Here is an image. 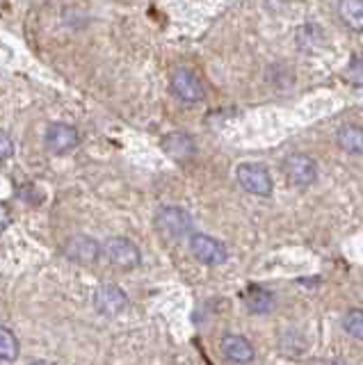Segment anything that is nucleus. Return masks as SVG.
Returning <instances> with one entry per match:
<instances>
[{
    "mask_svg": "<svg viewBox=\"0 0 363 365\" xmlns=\"http://www.w3.org/2000/svg\"><path fill=\"white\" fill-rule=\"evenodd\" d=\"M9 222H12V215H9V210L5 208V205H0V235L7 231Z\"/></svg>",
    "mask_w": 363,
    "mask_h": 365,
    "instance_id": "obj_18",
    "label": "nucleus"
},
{
    "mask_svg": "<svg viewBox=\"0 0 363 365\" xmlns=\"http://www.w3.org/2000/svg\"><path fill=\"white\" fill-rule=\"evenodd\" d=\"M235 176L242 190L249 194H256V197H270L272 194V176L263 165L242 163L237 167Z\"/></svg>",
    "mask_w": 363,
    "mask_h": 365,
    "instance_id": "obj_2",
    "label": "nucleus"
},
{
    "mask_svg": "<svg viewBox=\"0 0 363 365\" xmlns=\"http://www.w3.org/2000/svg\"><path fill=\"white\" fill-rule=\"evenodd\" d=\"M155 228L169 240H180L192 233V217L176 205H165L155 215Z\"/></svg>",
    "mask_w": 363,
    "mask_h": 365,
    "instance_id": "obj_1",
    "label": "nucleus"
},
{
    "mask_svg": "<svg viewBox=\"0 0 363 365\" xmlns=\"http://www.w3.org/2000/svg\"><path fill=\"white\" fill-rule=\"evenodd\" d=\"M78 142H81V135H78V130L71 123L58 121V123H51L46 128V146L53 153H58V155L69 153L78 146Z\"/></svg>",
    "mask_w": 363,
    "mask_h": 365,
    "instance_id": "obj_8",
    "label": "nucleus"
},
{
    "mask_svg": "<svg viewBox=\"0 0 363 365\" xmlns=\"http://www.w3.org/2000/svg\"><path fill=\"white\" fill-rule=\"evenodd\" d=\"M338 16L349 30L363 32V0H340Z\"/></svg>",
    "mask_w": 363,
    "mask_h": 365,
    "instance_id": "obj_13",
    "label": "nucleus"
},
{
    "mask_svg": "<svg viewBox=\"0 0 363 365\" xmlns=\"http://www.w3.org/2000/svg\"><path fill=\"white\" fill-rule=\"evenodd\" d=\"M64 254L73 262H83V265H92L96 258L101 256V245L94 237L89 235H73L66 240L64 245Z\"/></svg>",
    "mask_w": 363,
    "mask_h": 365,
    "instance_id": "obj_9",
    "label": "nucleus"
},
{
    "mask_svg": "<svg viewBox=\"0 0 363 365\" xmlns=\"http://www.w3.org/2000/svg\"><path fill=\"white\" fill-rule=\"evenodd\" d=\"M160 146H163V151L172 158V160H178V163H183V160H190L192 155H195V140L188 135V133H169L165 135L163 140H160Z\"/></svg>",
    "mask_w": 363,
    "mask_h": 365,
    "instance_id": "obj_10",
    "label": "nucleus"
},
{
    "mask_svg": "<svg viewBox=\"0 0 363 365\" xmlns=\"http://www.w3.org/2000/svg\"><path fill=\"white\" fill-rule=\"evenodd\" d=\"M283 174L297 187H309L317 178V167L315 163L304 153H292L283 160Z\"/></svg>",
    "mask_w": 363,
    "mask_h": 365,
    "instance_id": "obj_5",
    "label": "nucleus"
},
{
    "mask_svg": "<svg viewBox=\"0 0 363 365\" xmlns=\"http://www.w3.org/2000/svg\"><path fill=\"white\" fill-rule=\"evenodd\" d=\"M336 140L343 151H347L352 155H363V128L361 125H354V123L343 125V128L338 130Z\"/></svg>",
    "mask_w": 363,
    "mask_h": 365,
    "instance_id": "obj_12",
    "label": "nucleus"
},
{
    "mask_svg": "<svg viewBox=\"0 0 363 365\" xmlns=\"http://www.w3.org/2000/svg\"><path fill=\"white\" fill-rule=\"evenodd\" d=\"M172 89H174V94L185 103H199L203 98V85L199 76L185 66L176 68L172 73Z\"/></svg>",
    "mask_w": 363,
    "mask_h": 365,
    "instance_id": "obj_7",
    "label": "nucleus"
},
{
    "mask_svg": "<svg viewBox=\"0 0 363 365\" xmlns=\"http://www.w3.org/2000/svg\"><path fill=\"white\" fill-rule=\"evenodd\" d=\"M343 329L352 338L363 340V308H352L343 317Z\"/></svg>",
    "mask_w": 363,
    "mask_h": 365,
    "instance_id": "obj_16",
    "label": "nucleus"
},
{
    "mask_svg": "<svg viewBox=\"0 0 363 365\" xmlns=\"http://www.w3.org/2000/svg\"><path fill=\"white\" fill-rule=\"evenodd\" d=\"M245 304H247V308L252 313L263 315V313L270 311L272 306H275V299H272V294L267 290H263V288H249L247 294H245Z\"/></svg>",
    "mask_w": 363,
    "mask_h": 365,
    "instance_id": "obj_14",
    "label": "nucleus"
},
{
    "mask_svg": "<svg viewBox=\"0 0 363 365\" xmlns=\"http://www.w3.org/2000/svg\"><path fill=\"white\" fill-rule=\"evenodd\" d=\"M222 354L226 361L231 363H249L254 361V347L245 336H235V334H226L222 338V345H220Z\"/></svg>",
    "mask_w": 363,
    "mask_h": 365,
    "instance_id": "obj_11",
    "label": "nucleus"
},
{
    "mask_svg": "<svg viewBox=\"0 0 363 365\" xmlns=\"http://www.w3.org/2000/svg\"><path fill=\"white\" fill-rule=\"evenodd\" d=\"M106 256L115 267L119 269H135L140 265V249L135 247V242H131L128 237H110L103 245Z\"/></svg>",
    "mask_w": 363,
    "mask_h": 365,
    "instance_id": "obj_4",
    "label": "nucleus"
},
{
    "mask_svg": "<svg viewBox=\"0 0 363 365\" xmlns=\"http://www.w3.org/2000/svg\"><path fill=\"white\" fill-rule=\"evenodd\" d=\"M14 155V142L5 130H0V160H9Z\"/></svg>",
    "mask_w": 363,
    "mask_h": 365,
    "instance_id": "obj_17",
    "label": "nucleus"
},
{
    "mask_svg": "<svg viewBox=\"0 0 363 365\" xmlns=\"http://www.w3.org/2000/svg\"><path fill=\"white\" fill-rule=\"evenodd\" d=\"M190 251L203 265H222L229 258V251H226V247L220 240H215L206 233L190 235Z\"/></svg>",
    "mask_w": 363,
    "mask_h": 365,
    "instance_id": "obj_3",
    "label": "nucleus"
},
{
    "mask_svg": "<svg viewBox=\"0 0 363 365\" xmlns=\"http://www.w3.org/2000/svg\"><path fill=\"white\" fill-rule=\"evenodd\" d=\"M94 306L101 315L115 317L119 313H123L128 308V294L123 292L119 285H98L94 292Z\"/></svg>",
    "mask_w": 363,
    "mask_h": 365,
    "instance_id": "obj_6",
    "label": "nucleus"
},
{
    "mask_svg": "<svg viewBox=\"0 0 363 365\" xmlns=\"http://www.w3.org/2000/svg\"><path fill=\"white\" fill-rule=\"evenodd\" d=\"M0 359L3 361L19 359V338L5 327H0Z\"/></svg>",
    "mask_w": 363,
    "mask_h": 365,
    "instance_id": "obj_15",
    "label": "nucleus"
}]
</instances>
